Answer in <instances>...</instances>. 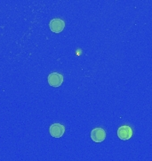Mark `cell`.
Returning <instances> with one entry per match:
<instances>
[{
  "label": "cell",
  "instance_id": "6da1fadb",
  "mask_svg": "<svg viewBox=\"0 0 152 161\" xmlns=\"http://www.w3.org/2000/svg\"><path fill=\"white\" fill-rule=\"evenodd\" d=\"M91 138L94 142L100 143L106 138V132L102 128H94L91 132Z\"/></svg>",
  "mask_w": 152,
  "mask_h": 161
},
{
  "label": "cell",
  "instance_id": "7a4b0ae2",
  "mask_svg": "<svg viewBox=\"0 0 152 161\" xmlns=\"http://www.w3.org/2000/svg\"><path fill=\"white\" fill-rule=\"evenodd\" d=\"M49 132L53 138H61L65 132V127L61 124H53L49 128Z\"/></svg>",
  "mask_w": 152,
  "mask_h": 161
},
{
  "label": "cell",
  "instance_id": "3957f363",
  "mask_svg": "<svg viewBox=\"0 0 152 161\" xmlns=\"http://www.w3.org/2000/svg\"><path fill=\"white\" fill-rule=\"evenodd\" d=\"M63 82V76L59 73H52L48 76V83L50 86L58 88L62 84Z\"/></svg>",
  "mask_w": 152,
  "mask_h": 161
},
{
  "label": "cell",
  "instance_id": "5b68a950",
  "mask_svg": "<svg viewBox=\"0 0 152 161\" xmlns=\"http://www.w3.org/2000/svg\"><path fill=\"white\" fill-rule=\"evenodd\" d=\"M133 135V130L132 128L128 125H123L120 126L118 130V138L123 140V141H127L132 137Z\"/></svg>",
  "mask_w": 152,
  "mask_h": 161
},
{
  "label": "cell",
  "instance_id": "277c9868",
  "mask_svg": "<svg viewBox=\"0 0 152 161\" xmlns=\"http://www.w3.org/2000/svg\"><path fill=\"white\" fill-rule=\"evenodd\" d=\"M49 27H50V30L54 32V33H60L62 32L64 27H65V23L64 21H62V19H53L52 21L49 23Z\"/></svg>",
  "mask_w": 152,
  "mask_h": 161
}]
</instances>
